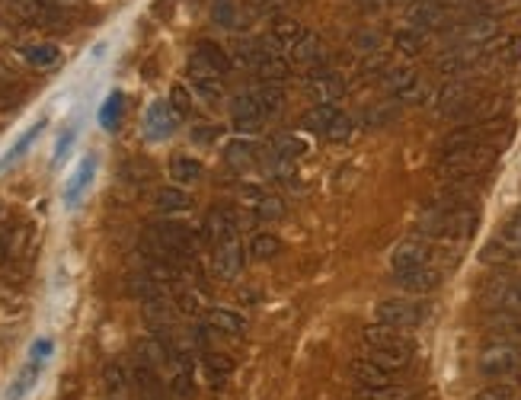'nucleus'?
Masks as SVG:
<instances>
[{
  "label": "nucleus",
  "mask_w": 521,
  "mask_h": 400,
  "mask_svg": "<svg viewBox=\"0 0 521 400\" xmlns=\"http://www.w3.org/2000/svg\"><path fill=\"white\" fill-rule=\"evenodd\" d=\"M199 250V234L189 224L179 221H157L141 237V253L148 260H189Z\"/></svg>",
  "instance_id": "nucleus-1"
},
{
  "label": "nucleus",
  "mask_w": 521,
  "mask_h": 400,
  "mask_svg": "<svg viewBox=\"0 0 521 400\" xmlns=\"http://www.w3.org/2000/svg\"><path fill=\"white\" fill-rule=\"evenodd\" d=\"M476 221H480V215H476L474 205H464V209H429L425 205L419 234L438 243H464L476 231Z\"/></svg>",
  "instance_id": "nucleus-2"
},
{
  "label": "nucleus",
  "mask_w": 521,
  "mask_h": 400,
  "mask_svg": "<svg viewBox=\"0 0 521 400\" xmlns=\"http://www.w3.org/2000/svg\"><path fill=\"white\" fill-rule=\"evenodd\" d=\"M495 160V145H476V148H464V151L444 154L438 158L435 173L442 183H470L480 173H486Z\"/></svg>",
  "instance_id": "nucleus-3"
},
{
  "label": "nucleus",
  "mask_w": 521,
  "mask_h": 400,
  "mask_svg": "<svg viewBox=\"0 0 521 400\" xmlns=\"http://www.w3.org/2000/svg\"><path fill=\"white\" fill-rule=\"evenodd\" d=\"M0 7L16 23L33 29H67L74 20L71 10L61 7L58 0H0Z\"/></svg>",
  "instance_id": "nucleus-4"
},
{
  "label": "nucleus",
  "mask_w": 521,
  "mask_h": 400,
  "mask_svg": "<svg viewBox=\"0 0 521 400\" xmlns=\"http://www.w3.org/2000/svg\"><path fill=\"white\" fill-rule=\"evenodd\" d=\"M275 42L294 67H313L323 61V39L313 29L298 26V23H281L275 29Z\"/></svg>",
  "instance_id": "nucleus-5"
},
{
  "label": "nucleus",
  "mask_w": 521,
  "mask_h": 400,
  "mask_svg": "<svg viewBox=\"0 0 521 400\" xmlns=\"http://www.w3.org/2000/svg\"><path fill=\"white\" fill-rule=\"evenodd\" d=\"M362 343L368 346V353H400L413 355L416 353V340L406 330L391 327V323H372L362 330Z\"/></svg>",
  "instance_id": "nucleus-6"
},
{
  "label": "nucleus",
  "mask_w": 521,
  "mask_h": 400,
  "mask_svg": "<svg viewBox=\"0 0 521 400\" xmlns=\"http://www.w3.org/2000/svg\"><path fill=\"white\" fill-rule=\"evenodd\" d=\"M480 374L486 378H508L521 368V346H515L512 340H499L493 346H486L480 353Z\"/></svg>",
  "instance_id": "nucleus-7"
},
{
  "label": "nucleus",
  "mask_w": 521,
  "mask_h": 400,
  "mask_svg": "<svg viewBox=\"0 0 521 400\" xmlns=\"http://www.w3.org/2000/svg\"><path fill=\"white\" fill-rule=\"evenodd\" d=\"M432 256H435V243L423 234H413L406 241H400L391 253V270L393 276L397 272H410V270H419V266H429Z\"/></svg>",
  "instance_id": "nucleus-8"
},
{
  "label": "nucleus",
  "mask_w": 521,
  "mask_h": 400,
  "mask_svg": "<svg viewBox=\"0 0 521 400\" xmlns=\"http://www.w3.org/2000/svg\"><path fill=\"white\" fill-rule=\"evenodd\" d=\"M374 317H378V323H391V327L400 330H416L425 321V308L419 302H410V298H387V302H381L374 308Z\"/></svg>",
  "instance_id": "nucleus-9"
},
{
  "label": "nucleus",
  "mask_w": 521,
  "mask_h": 400,
  "mask_svg": "<svg viewBox=\"0 0 521 400\" xmlns=\"http://www.w3.org/2000/svg\"><path fill=\"white\" fill-rule=\"evenodd\" d=\"M489 135H493V125L489 122H464L457 128H451L442 141H438V158L444 154L464 151V148H476V145H489Z\"/></svg>",
  "instance_id": "nucleus-10"
},
{
  "label": "nucleus",
  "mask_w": 521,
  "mask_h": 400,
  "mask_svg": "<svg viewBox=\"0 0 521 400\" xmlns=\"http://www.w3.org/2000/svg\"><path fill=\"white\" fill-rule=\"evenodd\" d=\"M230 125H234V131H240V135H256V131H262L266 112H262L256 93H240V97L230 103Z\"/></svg>",
  "instance_id": "nucleus-11"
},
{
  "label": "nucleus",
  "mask_w": 521,
  "mask_h": 400,
  "mask_svg": "<svg viewBox=\"0 0 521 400\" xmlns=\"http://www.w3.org/2000/svg\"><path fill=\"white\" fill-rule=\"evenodd\" d=\"M211 266L221 279H237L243 270V243L237 237V231H230L228 237L215 243V256H211Z\"/></svg>",
  "instance_id": "nucleus-12"
},
{
  "label": "nucleus",
  "mask_w": 521,
  "mask_h": 400,
  "mask_svg": "<svg viewBox=\"0 0 521 400\" xmlns=\"http://www.w3.org/2000/svg\"><path fill=\"white\" fill-rule=\"evenodd\" d=\"M451 7L444 0H416L410 10H406V26L419 29V33H429V29L444 26Z\"/></svg>",
  "instance_id": "nucleus-13"
},
{
  "label": "nucleus",
  "mask_w": 521,
  "mask_h": 400,
  "mask_svg": "<svg viewBox=\"0 0 521 400\" xmlns=\"http://www.w3.org/2000/svg\"><path fill=\"white\" fill-rule=\"evenodd\" d=\"M483 302H486L493 311H512V314H521V276H508V279L489 282V289L483 292Z\"/></svg>",
  "instance_id": "nucleus-14"
},
{
  "label": "nucleus",
  "mask_w": 521,
  "mask_h": 400,
  "mask_svg": "<svg viewBox=\"0 0 521 400\" xmlns=\"http://www.w3.org/2000/svg\"><path fill=\"white\" fill-rule=\"evenodd\" d=\"M483 48L480 46H457L451 52H444L442 58L435 61V71L444 74V77H461V74L474 71L476 65L483 61Z\"/></svg>",
  "instance_id": "nucleus-15"
},
{
  "label": "nucleus",
  "mask_w": 521,
  "mask_h": 400,
  "mask_svg": "<svg viewBox=\"0 0 521 400\" xmlns=\"http://www.w3.org/2000/svg\"><path fill=\"white\" fill-rule=\"evenodd\" d=\"M387 90H391V97L400 99V103H423V99L429 97V84H425V77H419L416 71H393L391 77H387Z\"/></svg>",
  "instance_id": "nucleus-16"
},
{
  "label": "nucleus",
  "mask_w": 521,
  "mask_h": 400,
  "mask_svg": "<svg viewBox=\"0 0 521 400\" xmlns=\"http://www.w3.org/2000/svg\"><path fill=\"white\" fill-rule=\"evenodd\" d=\"M397 289H404L406 295H429L442 285V270L438 266H419V270H410V272H397L393 276Z\"/></svg>",
  "instance_id": "nucleus-17"
},
{
  "label": "nucleus",
  "mask_w": 521,
  "mask_h": 400,
  "mask_svg": "<svg viewBox=\"0 0 521 400\" xmlns=\"http://www.w3.org/2000/svg\"><path fill=\"white\" fill-rule=\"evenodd\" d=\"M177 112L169 109V103H163V99H157V103L148 106V112H144V128H148V138L150 141H163L173 135V128H177Z\"/></svg>",
  "instance_id": "nucleus-18"
},
{
  "label": "nucleus",
  "mask_w": 521,
  "mask_h": 400,
  "mask_svg": "<svg viewBox=\"0 0 521 400\" xmlns=\"http://www.w3.org/2000/svg\"><path fill=\"white\" fill-rule=\"evenodd\" d=\"M189 84H192V93H196L199 99H205V103H218V99L224 97L221 74L209 71V67L199 65L196 58H192V65H189Z\"/></svg>",
  "instance_id": "nucleus-19"
},
{
  "label": "nucleus",
  "mask_w": 521,
  "mask_h": 400,
  "mask_svg": "<svg viewBox=\"0 0 521 400\" xmlns=\"http://www.w3.org/2000/svg\"><path fill=\"white\" fill-rule=\"evenodd\" d=\"M349 374H352L359 385H393V378H397V372H391V368H384L381 362H374L372 355L355 359L352 365H349Z\"/></svg>",
  "instance_id": "nucleus-20"
},
{
  "label": "nucleus",
  "mask_w": 521,
  "mask_h": 400,
  "mask_svg": "<svg viewBox=\"0 0 521 400\" xmlns=\"http://www.w3.org/2000/svg\"><path fill=\"white\" fill-rule=\"evenodd\" d=\"M307 90H311L313 103H336V99L345 93V80L332 71H323V74H313V77L307 80Z\"/></svg>",
  "instance_id": "nucleus-21"
},
{
  "label": "nucleus",
  "mask_w": 521,
  "mask_h": 400,
  "mask_svg": "<svg viewBox=\"0 0 521 400\" xmlns=\"http://www.w3.org/2000/svg\"><path fill=\"white\" fill-rule=\"evenodd\" d=\"M192 58L199 61V65H205L209 71H215V74H230V67H234V61H230V55L224 52L218 42H211V39H202V42H196V55Z\"/></svg>",
  "instance_id": "nucleus-22"
},
{
  "label": "nucleus",
  "mask_w": 521,
  "mask_h": 400,
  "mask_svg": "<svg viewBox=\"0 0 521 400\" xmlns=\"http://www.w3.org/2000/svg\"><path fill=\"white\" fill-rule=\"evenodd\" d=\"M499 33V20L495 16H474V20L464 23L461 29V46H486L489 39H495Z\"/></svg>",
  "instance_id": "nucleus-23"
},
{
  "label": "nucleus",
  "mask_w": 521,
  "mask_h": 400,
  "mask_svg": "<svg viewBox=\"0 0 521 400\" xmlns=\"http://www.w3.org/2000/svg\"><path fill=\"white\" fill-rule=\"evenodd\" d=\"M342 116V109H339L336 103H317L313 109L304 112V118H301V125H304L307 131H313V135H323L336 125V118Z\"/></svg>",
  "instance_id": "nucleus-24"
},
{
  "label": "nucleus",
  "mask_w": 521,
  "mask_h": 400,
  "mask_svg": "<svg viewBox=\"0 0 521 400\" xmlns=\"http://www.w3.org/2000/svg\"><path fill=\"white\" fill-rule=\"evenodd\" d=\"M230 231H237V215L230 209H211L205 218V241L215 247L221 237H228Z\"/></svg>",
  "instance_id": "nucleus-25"
},
{
  "label": "nucleus",
  "mask_w": 521,
  "mask_h": 400,
  "mask_svg": "<svg viewBox=\"0 0 521 400\" xmlns=\"http://www.w3.org/2000/svg\"><path fill=\"white\" fill-rule=\"evenodd\" d=\"M209 327L215 333H224V336H240L247 330V317L237 314L230 308H211L209 311Z\"/></svg>",
  "instance_id": "nucleus-26"
},
{
  "label": "nucleus",
  "mask_w": 521,
  "mask_h": 400,
  "mask_svg": "<svg viewBox=\"0 0 521 400\" xmlns=\"http://www.w3.org/2000/svg\"><path fill=\"white\" fill-rule=\"evenodd\" d=\"M93 173H97V158H84V160H80V167L74 170L71 183L65 186V202L67 205H77L80 202V196H84L87 186H90Z\"/></svg>",
  "instance_id": "nucleus-27"
},
{
  "label": "nucleus",
  "mask_w": 521,
  "mask_h": 400,
  "mask_svg": "<svg viewBox=\"0 0 521 400\" xmlns=\"http://www.w3.org/2000/svg\"><path fill=\"white\" fill-rule=\"evenodd\" d=\"M154 205H157V211H163V215H177V211L189 209L192 199L183 186H163V190H157Z\"/></svg>",
  "instance_id": "nucleus-28"
},
{
  "label": "nucleus",
  "mask_w": 521,
  "mask_h": 400,
  "mask_svg": "<svg viewBox=\"0 0 521 400\" xmlns=\"http://www.w3.org/2000/svg\"><path fill=\"white\" fill-rule=\"evenodd\" d=\"M413 391L404 385H359L355 400H410Z\"/></svg>",
  "instance_id": "nucleus-29"
},
{
  "label": "nucleus",
  "mask_w": 521,
  "mask_h": 400,
  "mask_svg": "<svg viewBox=\"0 0 521 400\" xmlns=\"http://www.w3.org/2000/svg\"><path fill=\"white\" fill-rule=\"evenodd\" d=\"M169 177L177 179V186H192L202 179V164L189 154H177V158L169 160Z\"/></svg>",
  "instance_id": "nucleus-30"
},
{
  "label": "nucleus",
  "mask_w": 521,
  "mask_h": 400,
  "mask_svg": "<svg viewBox=\"0 0 521 400\" xmlns=\"http://www.w3.org/2000/svg\"><path fill=\"white\" fill-rule=\"evenodd\" d=\"M202 368H205V374H209L211 385L221 387L224 381L234 374V359H230V355H224V353H205L202 355Z\"/></svg>",
  "instance_id": "nucleus-31"
},
{
  "label": "nucleus",
  "mask_w": 521,
  "mask_h": 400,
  "mask_svg": "<svg viewBox=\"0 0 521 400\" xmlns=\"http://www.w3.org/2000/svg\"><path fill=\"white\" fill-rule=\"evenodd\" d=\"M39 368H42V359H29L26 362V368H23L20 374H16V381L10 385V391H7V397L4 400H23L29 391H33V385H36V378H39Z\"/></svg>",
  "instance_id": "nucleus-32"
},
{
  "label": "nucleus",
  "mask_w": 521,
  "mask_h": 400,
  "mask_svg": "<svg viewBox=\"0 0 521 400\" xmlns=\"http://www.w3.org/2000/svg\"><path fill=\"white\" fill-rule=\"evenodd\" d=\"M489 330H493L499 340H521V314L495 311V314L489 317Z\"/></svg>",
  "instance_id": "nucleus-33"
},
{
  "label": "nucleus",
  "mask_w": 521,
  "mask_h": 400,
  "mask_svg": "<svg viewBox=\"0 0 521 400\" xmlns=\"http://www.w3.org/2000/svg\"><path fill=\"white\" fill-rule=\"evenodd\" d=\"M23 58H26L33 67H52V65H58L61 52L55 42H36V46H23Z\"/></svg>",
  "instance_id": "nucleus-34"
},
{
  "label": "nucleus",
  "mask_w": 521,
  "mask_h": 400,
  "mask_svg": "<svg viewBox=\"0 0 521 400\" xmlns=\"http://www.w3.org/2000/svg\"><path fill=\"white\" fill-rule=\"evenodd\" d=\"M425 42H429V36L419 33V29H400L397 36H393V48H397L400 55H406V58H416V55H423Z\"/></svg>",
  "instance_id": "nucleus-35"
},
{
  "label": "nucleus",
  "mask_w": 521,
  "mask_h": 400,
  "mask_svg": "<svg viewBox=\"0 0 521 400\" xmlns=\"http://www.w3.org/2000/svg\"><path fill=\"white\" fill-rule=\"evenodd\" d=\"M103 385L112 397H125V391H128V372H125V365L118 359L103 365Z\"/></svg>",
  "instance_id": "nucleus-36"
},
{
  "label": "nucleus",
  "mask_w": 521,
  "mask_h": 400,
  "mask_svg": "<svg viewBox=\"0 0 521 400\" xmlns=\"http://www.w3.org/2000/svg\"><path fill=\"white\" fill-rule=\"evenodd\" d=\"M480 260H483V262H489V266H508V262L518 260V253H515V250L508 247V243L502 241L499 234H495L493 241H489L486 247L480 250Z\"/></svg>",
  "instance_id": "nucleus-37"
},
{
  "label": "nucleus",
  "mask_w": 521,
  "mask_h": 400,
  "mask_svg": "<svg viewBox=\"0 0 521 400\" xmlns=\"http://www.w3.org/2000/svg\"><path fill=\"white\" fill-rule=\"evenodd\" d=\"M279 253H281V241L272 231H260V234L250 237V256L253 260H272Z\"/></svg>",
  "instance_id": "nucleus-38"
},
{
  "label": "nucleus",
  "mask_w": 521,
  "mask_h": 400,
  "mask_svg": "<svg viewBox=\"0 0 521 400\" xmlns=\"http://www.w3.org/2000/svg\"><path fill=\"white\" fill-rule=\"evenodd\" d=\"M224 160H228L234 170H247L256 160V145H250V141H230V145L224 148Z\"/></svg>",
  "instance_id": "nucleus-39"
},
{
  "label": "nucleus",
  "mask_w": 521,
  "mask_h": 400,
  "mask_svg": "<svg viewBox=\"0 0 521 400\" xmlns=\"http://www.w3.org/2000/svg\"><path fill=\"white\" fill-rule=\"evenodd\" d=\"M256 99H260L262 112H266V118L279 116L281 109H285V90H281V84H266L256 90Z\"/></svg>",
  "instance_id": "nucleus-40"
},
{
  "label": "nucleus",
  "mask_w": 521,
  "mask_h": 400,
  "mask_svg": "<svg viewBox=\"0 0 521 400\" xmlns=\"http://www.w3.org/2000/svg\"><path fill=\"white\" fill-rule=\"evenodd\" d=\"M169 109L177 112V118H189L192 116V103H196V97H192V90L186 84H173L169 87Z\"/></svg>",
  "instance_id": "nucleus-41"
},
{
  "label": "nucleus",
  "mask_w": 521,
  "mask_h": 400,
  "mask_svg": "<svg viewBox=\"0 0 521 400\" xmlns=\"http://www.w3.org/2000/svg\"><path fill=\"white\" fill-rule=\"evenodd\" d=\"M489 55H493V58L499 61V65H506V67L508 65H518V61H521V36L518 33L506 36V39H502Z\"/></svg>",
  "instance_id": "nucleus-42"
},
{
  "label": "nucleus",
  "mask_w": 521,
  "mask_h": 400,
  "mask_svg": "<svg viewBox=\"0 0 521 400\" xmlns=\"http://www.w3.org/2000/svg\"><path fill=\"white\" fill-rule=\"evenodd\" d=\"M42 128H46V122L33 125V128H29V131H26V135H23V138H20V141H16V145H14V148H10V151H7V158L0 160V170H7V167H14V164H16V160H20V158H23V154H26V151H29V145H33V141H36V138H39V131H42Z\"/></svg>",
  "instance_id": "nucleus-43"
},
{
  "label": "nucleus",
  "mask_w": 521,
  "mask_h": 400,
  "mask_svg": "<svg viewBox=\"0 0 521 400\" xmlns=\"http://www.w3.org/2000/svg\"><path fill=\"white\" fill-rule=\"evenodd\" d=\"M272 154L281 160H298L301 154H304V141L294 138V135H279V138L272 141Z\"/></svg>",
  "instance_id": "nucleus-44"
},
{
  "label": "nucleus",
  "mask_w": 521,
  "mask_h": 400,
  "mask_svg": "<svg viewBox=\"0 0 521 400\" xmlns=\"http://www.w3.org/2000/svg\"><path fill=\"white\" fill-rule=\"evenodd\" d=\"M99 122H103L106 131H116L118 122H122V93H109L103 112H99Z\"/></svg>",
  "instance_id": "nucleus-45"
},
{
  "label": "nucleus",
  "mask_w": 521,
  "mask_h": 400,
  "mask_svg": "<svg viewBox=\"0 0 521 400\" xmlns=\"http://www.w3.org/2000/svg\"><path fill=\"white\" fill-rule=\"evenodd\" d=\"M499 237L508 243V247L515 250V253H518V260H521V209L515 211L512 218H508V221H506V228L499 231Z\"/></svg>",
  "instance_id": "nucleus-46"
},
{
  "label": "nucleus",
  "mask_w": 521,
  "mask_h": 400,
  "mask_svg": "<svg viewBox=\"0 0 521 400\" xmlns=\"http://www.w3.org/2000/svg\"><path fill=\"white\" fill-rule=\"evenodd\" d=\"M256 211H260L262 221H281V218H285V202L275 196H262L260 205H256Z\"/></svg>",
  "instance_id": "nucleus-47"
},
{
  "label": "nucleus",
  "mask_w": 521,
  "mask_h": 400,
  "mask_svg": "<svg viewBox=\"0 0 521 400\" xmlns=\"http://www.w3.org/2000/svg\"><path fill=\"white\" fill-rule=\"evenodd\" d=\"M352 128H355V118H349V116L342 112V116L336 118V125H332V128L326 131V138H330V141H345L349 135H352Z\"/></svg>",
  "instance_id": "nucleus-48"
},
{
  "label": "nucleus",
  "mask_w": 521,
  "mask_h": 400,
  "mask_svg": "<svg viewBox=\"0 0 521 400\" xmlns=\"http://www.w3.org/2000/svg\"><path fill=\"white\" fill-rule=\"evenodd\" d=\"M16 103H20V90L0 77V109H10V106H16Z\"/></svg>",
  "instance_id": "nucleus-49"
},
{
  "label": "nucleus",
  "mask_w": 521,
  "mask_h": 400,
  "mask_svg": "<svg viewBox=\"0 0 521 400\" xmlns=\"http://www.w3.org/2000/svg\"><path fill=\"white\" fill-rule=\"evenodd\" d=\"M215 20L221 23V26H234V4H230V0H218Z\"/></svg>",
  "instance_id": "nucleus-50"
},
{
  "label": "nucleus",
  "mask_w": 521,
  "mask_h": 400,
  "mask_svg": "<svg viewBox=\"0 0 521 400\" xmlns=\"http://www.w3.org/2000/svg\"><path fill=\"white\" fill-rule=\"evenodd\" d=\"M391 118H397V109H378V112H368L365 116V122L372 125V128H381V125H387Z\"/></svg>",
  "instance_id": "nucleus-51"
},
{
  "label": "nucleus",
  "mask_w": 521,
  "mask_h": 400,
  "mask_svg": "<svg viewBox=\"0 0 521 400\" xmlns=\"http://www.w3.org/2000/svg\"><path fill=\"white\" fill-rule=\"evenodd\" d=\"M474 400H515L512 387H486V391H480Z\"/></svg>",
  "instance_id": "nucleus-52"
},
{
  "label": "nucleus",
  "mask_w": 521,
  "mask_h": 400,
  "mask_svg": "<svg viewBox=\"0 0 521 400\" xmlns=\"http://www.w3.org/2000/svg\"><path fill=\"white\" fill-rule=\"evenodd\" d=\"M10 260V228L0 224V270H4V262Z\"/></svg>",
  "instance_id": "nucleus-53"
},
{
  "label": "nucleus",
  "mask_w": 521,
  "mask_h": 400,
  "mask_svg": "<svg viewBox=\"0 0 521 400\" xmlns=\"http://www.w3.org/2000/svg\"><path fill=\"white\" fill-rule=\"evenodd\" d=\"M71 141H74V131H67L65 138L58 141V148H55V164H58V160L65 158V151H67V148H71Z\"/></svg>",
  "instance_id": "nucleus-54"
},
{
  "label": "nucleus",
  "mask_w": 521,
  "mask_h": 400,
  "mask_svg": "<svg viewBox=\"0 0 521 400\" xmlns=\"http://www.w3.org/2000/svg\"><path fill=\"white\" fill-rule=\"evenodd\" d=\"M179 308H183L186 314H192V311L199 308V298L196 295H179Z\"/></svg>",
  "instance_id": "nucleus-55"
}]
</instances>
